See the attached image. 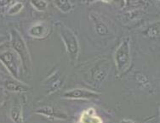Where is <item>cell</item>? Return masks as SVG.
<instances>
[{"mask_svg": "<svg viewBox=\"0 0 160 123\" xmlns=\"http://www.w3.org/2000/svg\"><path fill=\"white\" fill-rule=\"evenodd\" d=\"M9 35H10L9 41H10L11 49L16 53L20 59L25 73L28 74L29 72H31L32 60L30 52L26 43V41L16 29H11Z\"/></svg>", "mask_w": 160, "mask_h": 123, "instance_id": "cell-1", "label": "cell"}, {"mask_svg": "<svg viewBox=\"0 0 160 123\" xmlns=\"http://www.w3.org/2000/svg\"><path fill=\"white\" fill-rule=\"evenodd\" d=\"M56 27L60 35V37L62 38L66 47V50L69 58L72 62H74L78 59L80 49L79 42L77 35L72 29L68 27L62 22H57L56 24Z\"/></svg>", "mask_w": 160, "mask_h": 123, "instance_id": "cell-2", "label": "cell"}, {"mask_svg": "<svg viewBox=\"0 0 160 123\" xmlns=\"http://www.w3.org/2000/svg\"><path fill=\"white\" fill-rule=\"evenodd\" d=\"M114 62L119 73H123L129 69L131 63V54H130V39L126 37L121 41L114 53Z\"/></svg>", "mask_w": 160, "mask_h": 123, "instance_id": "cell-3", "label": "cell"}, {"mask_svg": "<svg viewBox=\"0 0 160 123\" xmlns=\"http://www.w3.org/2000/svg\"><path fill=\"white\" fill-rule=\"evenodd\" d=\"M0 62L6 68L7 71L16 80L20 81V66L21 60L12 49H8L0 54Z\"/></svg>", "mask_w": 160, "mask_h": 123, "instance_id": "cell-4", "label": "cell"}, {"mask_svg": "<svg viewBox=\"0 0 160 123\" xmlns=\"http://www.w3.org/2000/svg\"><path fill=\"white\" fill-rule=\"evenodd\" d=\"M62 97L68 99H91L100 97V93L85 88H74L65 92Z\"/></svg>", "mask_w": 160, "mask_h": 123, "instance_id": "cell-5", "label": "cell"}, {"mask_svg": "<svg viewBox=\"0 0 160 123\" xmlns=\"http://www.w3.org/2000/svg\"><path fill=\"white\" fill-rule=\"evenodd\" d=\"M109 63L107 60H102L97 63L94 67L90 70V76L95 83H102L106 80L109 71Z\"/></svg>", "mask_w": 160, "mask_h": 123, "instance_id": "cell-6", "label": "cell"}, {"mask_svg": "<svg viewBox=\"0 0 160 123\" xmlns=\"http://www.w3.org/2000/svg\"><path fill=\"white\" fill-rule=\"evenodd\" d=\"M35 113L50 120H66L68 116L60 111H56L52 106H43L35 111Z\"/></svg>", "mask_w": 160, "mask_h": 123, "instance_id": "cell-7", "label": "cell"}, {"mask_svg": "<svg viewBox=\"0 0 160 123\" xmlns=\"http://www.w3.org/2000/svg\"><path fill=\"white\" fill-rule=\"evenodd\" d=\"M28 34L31 37L38 38V39L47 37V35L49 34L48 25L44 22H37L29 28Z\"/></svg>", "mask_w": 160, "mask_h": 123, "instance_id": "cell-8", "label": "cell"}, {"mask_svg": "<svg viewBox=\"0 0 160 123\" xmlns=\"http://www.w3.org/2000/svg\"><path fill=\"white\" fill-rule=\"evenodd\" d=\"M9 117L14 123H23V108L19 99L15 100L9 110Z\"/></svg>", "mask_w": 160, "mask_h": 123, "instance_id": "cell-9", "label": "cell"}, {"mask_svg": "<svg viewBox=\"0 0 160 123\" xmlns=\"http://www.w3.org/2000/svg\"><path fill=\"white\" fill-rule=\"evenodd\" d=\"M4 88L10 92H28L31 88L27 84L22 83L21 81L16 80V79H7L3 83Z\"/></svg>", "mask_w": 160, "mask_h": 123, "instance_id": "cell-10", "label": "cell"}, {"mask_svg": "<svg viewBox=\"0 0 160 123\" xmlns=\"http://www.w3.org/2000/svg\"><path fill=\"white\" fill-rule=\"evenodd\" d=\"M78 123H103V120L96 115L94 108H89L83 111Z\"/></svg>", "mask_w": 160, "mask_h": 123, "instance_id": "cell-11", "label": "cell"}, {"mask_svg": "<svg viewBox=\"0 0 160 123\" xmlns=\"http://www.w3.org/2000/svg\"><path fill=\"white\" fill-rule=\"evenodd\" d=\"M91 20L94 23V27L96 30V32L99 36H106L109 33V29H108V25L106 24L102 19L97 16H91Z\"/></svg>", "mask_w": 160, "mask_h": 123, "instance_id": "cell-12", "label": "cell"}, {"mask_svg": "<svg viewBox=\"0 0 160 123\" xmlns=\"http://www.w3.org/2000/svg\"><path fill=\"white\" fill-rule=\"evenodd\" d=\"M144 34L150 38H158L159 37V22H156L153 25L147 28L144 31Z\"/></svg>", "mask_w": 160, "mask_h": 123, "instance_id": "cell-13", "label": "cell"}, {"mask_svg": "<svg viewBox=\"0 0 160 123\" xmlns=\"http://www.w3.org/2000/svg\"><path fill=\"white\" fill-rule=\"evenodd\" d=\"M56 6L62 13H69L72 9V3L68 0H56L55 1Z\"/></svg>", "mask_w": 160, "mask_h": 123, "instance_id": "cell-14", "label": "cell"}, {"mask_svg": "<svg viewBox=\"0 0 160 123\" xmlns=\"http://www.w3.org/2000/svg\"><path fill=\"white\" fill-rule=\"evenodd\" d=\"M30 3L34 9L40 12L46 10L48 7V3L45 0H31Z\"/></svg>", "mask_w": 160, "mask_h": 123, "instance_id": "cell-15", "label": "cell"}, {"mask_svg": "<svg viewBox=\"0 0 160 123\" xmlns=\"http://www.w3.org/2000/svg\"><path fill=\"white\" fill-rule=\"evenodd\" d=\"M22 9H23V3L21 2H16L9 8L8 10V14L9 16H14V15H16L21 12Z\"/></svg>", "mask_w": 160, "mask_h": 123, "instance_id": "cell-16", "label": "cell"}, {"mask_svg": "<svg viewBox=\"0 0 160 123\" xmlns=\"http://www.w3.org/2000/svg\"><path fill=\"white\" fill-rule=\"evenodd\" d=\"M138 77V76H137ZM138 82L139 83L141 84V85H142L143 87H145V88H147L148 86H149V82H148V78L145 77V76H140V77H138Z\"/></svg>", "mask_w": 160, "mask_h": 123, "instance_id": "cell-17", "label": "cell"}, {"mask_svg": "<svg viewBox=\"0 0 160 123\" xmlns=\"http://www.w3.org/2000/svg\"><path fill=\"white\" fill-rule=\"evenodd\" d=\"M11 1H9V0H0V7L6 6L8 4H9Z\"/></svg>", "mask_w": 160, "mask_h": 123, "instance_id": "cell-18", "label": "cell"}, {"mask_svg": "<svg viewBox=\"0 0 160 123\" xmlns=\"http://www.w3.org/2000/svg\"><path fill=\"white\" fill-rule=\"evenodd\" d=\"M119 123H136L135 121L131 120V119H127V118H125V119H122V120L120 121Z\"/></svg>", "mask_w": 160, "mask_h": 123, "instance_id": "cell-19", "label": "cell"}, {"mask_svg": "<svg viewBox=\"0 0 160 123\" xmlns=\"http://www.w3.org/2000/svg\"><path fill=\"white\" fill-rule=\"evenodd\" d=\"M7 41V37H4V36H2V35H0V45L1 44H3Z\"/></svg>", "mask_w": 160, "mask_h": 123, "instance_id": "cell-20", "label": "cell"}, {"mask_svg": "<svg viewBox=\"0 0 160 123\" xmlns=\"http://www.w3.org/2000/svg\"><path fill=\"white\" fill-rule=\"evenodd\" d=\"M2 106V103H1V101H0V107Z\"/></svg>", "mask_w": 160, "mask_h": 123, "instance_id": "cell-21", "label": "cell"}]
</instances>
